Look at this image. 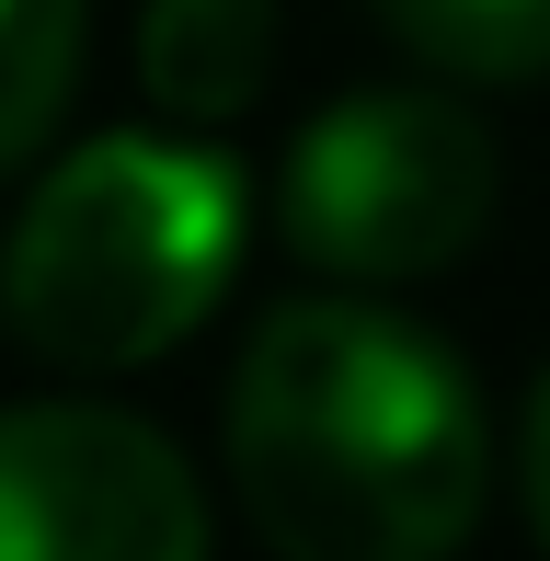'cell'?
Here are the masks:
<instances>
[{
	"label": "cell",
	"instance_id": "ba28073f",
	"mask_svg": "<svg viewBox=\"0 0 550 561\" xmlns=\"http://www.w3.org/2000/svg\"><path fill=\"white\" fill-rule=\"evenodd\" d=\"M528 527H539V550H550V378H539V401H528Z\"/></svg>",
	"mask_w": 550,
	"mask_h": 561
},
{
	"label": "cell",
	"instance_id": "6da1fadb",
	"mask_svg": "<svg viewBox=\"0 0 550 561\" xmlns=\"http://www.w3.org/2000/svg\"><path fill=\"white\" fill-rule=\"evenodd\" d=\"M482 470V390L402 310L287 298L230 378V481L275 561H447Z\"/></svg>",
	"mask_w": 550,
	"mask_h": 561
},
{
	"label": "cell",
	"instance_id": "5b68a950",
	"mask_svg": "<svg viewBox=\"0 0 550 561\" xmlns=\"http://www.w3.org/2000/svg\"><path fill=\"white\" fill-rule=\"evenodd\" d=\"M264 58H275V0H149L138 23V81L184 126H230L264 92Z\"/></svg>",
	"mask_w": 550,
	"mask_h": 561
},
{
	"label": "cell",
	"instance_id": "3957f363",
	"mask_svg": "<svg viewBox=\"0 0 550 561\" xmlns=\"http://www.w3.org/2000/svg\"><path fill=\"white\" fill-rule=\"evenodd\" d=\"M275 218L333 275H436L493 218V138L436 92H344L298 126Z\"/></svg>",
	"mask_w": 550,
	"mask_h": 561
},
{
	"label": "cell",
	"instance_id": "8992f818",
	"mask_svg": "<svg viewBox=\"0 0 550 561\" xmlns=\"http://www.w3.org/2000/svg\"><path fill=\"white\" fill-rule=\"evenodd\" d=\"M379 23L447 81H539L550 69V0H379Z\"/></svg>",
	"mask_w": 550,
	"mask_h": 561
},
{
	"label": "cell",
	"instance_id": "7a4b0ae2",
	"mask_svg": "<svg viewBox=\"0 0 550 561\" xmlns=\"http://www.w3.org/2000/svg\"><path fill=\"white\" fill-rule=\"evenodd\" d=\"M241 264V172L195 138H92L35 184L0 252V310L58 367H149Z\"/></svg>",
	"mask_w": 550,
	"mask_h": 561
},
{
	"label": "cell",
	"instance_id": "277c9868",
	"mask_svg": "<svg viewBox=\"0 0 550 561\" xmlns=\"http://www.w3.org/2000/svg\"><path fill=\"white\" fill-rule=\"evenodd\" d=\"M0 561H207L184 447L104 401L0 413Z\"/></svg>",
	"mask_w": 550,
	"mask_h": 561
},
{
	"label": "cell",
	"instance_id": "52a82bcc",
	"mask_svg": "<svg viewBox=\"0 0 550 561\" xmlns=\"http://www.w3.org/2000/svg\"><path fill=\"white\" fill-rule=\"evenodd\" d=\"M92 0H0V172H23L69 115Z\"/></svg>",
	"mask_w": 550,
	"mask_h": 561
}]
</instances>
